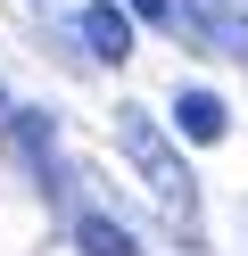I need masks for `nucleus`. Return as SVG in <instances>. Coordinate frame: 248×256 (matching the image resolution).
<instances>
[{
	"label": "nucleus",
	"mask_w": 248,
	"mask_h": 256,
	"mask_svg": "<svg viewBox=\"0 0 248 256\" xmlns=\"http://www.w3.org/2000/svg\"><path fill=\"white\" fill-rule=\"evenodd\" d=\"M174 124H182V132H190V140H223V100H215V91H182V100H174Z\"/></svg>",
	"instance_id": "nucleus-3"
},
{
	"label": "nucleus",
	"mask_w": 248,
	"mask_h": 256,
	"mask_svg": "<svg viewBox=\"0 0 248 256\" xmlns=\"http://www.w3.org/2000/svg\"><path fill=\"white\" fill-rule=\"evenodd\" d=\"M75 248H83V256H141V248H132V232H124V223H108V215H83V223H75Z\"/></svg>",
	"instance_id": "nucleus-4"
},
{
	"label": "nucleus",
	"mask_w": 248,
	"mask_h": 256,
	"mask_svg": "<svg viewBox=\"0 0 248 256\" xmlns=\"http://www.w3.org/2000/svg\"><path fill=\"white\" fill-rule=\"evenodd\" d=\"M116 140H124L132 174H141V182L157 190V198L174 206V215H190V206H198V190H190V166H182V157H174V149L157 140V124H149L141 108H124V116H116Z\"/></svg>",
	"instance_id": "nucleus-1"
},
{
	"label": "nucleus",
	"mask_w": 248,
	"mask_h": 256,
	"mask_svg": "<svg viewBox=\"0 0 248 256\" xmlns=\"http://www.w3.org/2000/svg\"><path fill=\"white\" fill-rule=\"evenodd\" d=\"M83 42H91V58H108V66L132 58V25L116 17V0H91V8H83Z\"/></svg>",
	"instance_id": "nucleus-2"
},
{
	"label": "nucleus",
	"mask_w": 248,
	"mask_h": 256,
	"mask_svg": "<svg viewBox=\"0 0 248 256\" xmlns=\"http://www.w3.org/2000/svg\"><path fill=\"white\" fill-rule=\"evenodd\" d=\"M132 8H141L149 25H165V34H182V25H174V0H132Z\"/></svg>",
	"instance_id": "nucleus-5"
}]
</instances>
